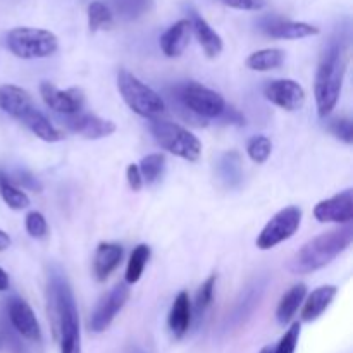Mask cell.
I'll list each match as a JSON object with an SVG mask.
<instances>
[{
    "label": "cell",
    "mask_w": 353,
    "mask_h": 353,
    "mask_svg": "<svg viewBox=\"0 0 353 353\" xmlns=\"http://www.w3.org/2000/svg\"><path fill=\"white\" fill-rule=\"evenodd\" d=\"M330 131L343 143H353V124L348 117H338V119L330 121Z\"/></svg>",
    "instance_id": "obj_35"
},
{
    "label": "cell",
    "mask_w": 353,
    "mask_h": 353,
    "mask_svg": "<svg viewBox=\"0 0 353 353\" xmlns=\"http://www.w3.org/2000/svg\"><path fill=\"white\" fill-rule=\"evenodd\" d=\"M64 126L72 133L79 134V137L86 138V140H100V138H107L112 133H116V123L110 119H103V117L95 116V114L88 112H78L72 116H64Z\"/></svg>",
    "instance_id": "obj_13"
},
{
    "label": "cell",
    "mask_w": 353,
    "mask_h": 353,
    "mask_svg": "<svg viewBox=\"0 0 353 353\" xmlns=\"http://www.w3.org/2000/svg\"><path fill=\"white\" fill-rule=\"evenodd\" d=\"M24 228H26V233L31 238H34V240H41L48 233L47 219L38 210H31V212L26 214V217H24Z\"/></svg>",
    "instance_id": "obj_33"
},
{
    "label": "cell",
    "mask_w": 353,
    "mask_h": 353,
    "mask_svg": "<svg viewBox=\"0 0 353 353\" xmlns=\"http://www.w3.org/2000/svg\"><path fill=\"white\" fill-rule=\"evenodd\" d=\"M124 257V248L119 243L112 241H102L97 247L95 257H93V274L97 281H105L117 268Z\"/></svg>",
    "instance_id": "obj_17"
},
{
    "label": "cell",
    "mask_w": 353,
    "mask_h": 353,
    "mask_svg": "<svg viewBox=\"0 0 353 353\" xmlns=\"http://www.w3.org/2000/svg\"><path fill=\"white\" fill-rule=\"evenodd\" d=\"M192 38V23L181 19L164 31L161 37V48L168 57H179L186 50Z\"/></svg>",
    "instance_id": "obj_19"
},
{
    "label": "cell",
    "mask_w": 353,
    "mask_h": 353,
    "mask_svg": "<svg viewBox=\"0 0 353 353\" xmlns=\"http://www.w3.org/2000/svg\"><path fill=\"white\" fill-rule=\"evenodd\" d=\"M21 123H23L34 137L47 141V143H55V141L64 140V133H62L61 130H57V128L50 123V119H48L41 110H38V107L31 110Z\"/></svg>",
    "instance_id": "obj_22"
},
{
    "label": "cell",
    "mask_w": 353,
    "mask_h": 353,
    "mask_svg": "<svg viewBox=\"0 0 353 353\" xmlns=\"http://www.w3.org/2000/svg\"><path fill=\"white\" fill-rule=\"evenodd\" d=\"M0 196L6 205L12 210H23L30 207V196L23 188L16 186L7 179V176H0Z\"/></svg>",
    "instance_id": "obj_26"
},
{
    "label": "cell",
    "mask_w": 353,
    "mask_h": 353,
    "mask_svg": "<svg viewBox=\"0 0 353 353\" xmlns=\"http://www.w3.org/2000/svg\"><path fill=\"white\" fill-rule=\"evenodd\" d=\"M34 102L30 93L24 88L16 85H2L0 86V109L7 116L14 117L21 123L31 110L34 109Z\"/></svg>",
    "instance_id": "obj_15"
},
{
    "label": "cell",
    "mask_w": 353,
    "mask_h": 353,
    "mask_svg": "<svg viewBox=\"0 0 353 353\" xmlns=\"http://www.w3.org/2000/svg\"><path fill=\"white\" fill-rule=\"evenodd\" d=\"M9 285H10L9 274H7V272L0 268V292H6V290H9Z\"/></svg>",
    "instance_id": "obj_40"
},
{
    "label": "cell",
    "mask_w": 353,
    "mask_h": 353,
    "mask_svg": "<svg viewBox=\"0 0 353 353\" xmlns=\"http://www.w3.org/2000/svg\"><path fill=\"white\" fill-rule=\"evenodd\" d=\"M264 97L286 112L300 110L305 103V90L295 79H272L264 86Z\"/></svg>",
    "instance_id": "obj_11"
},
{
    "label": "cell",
    "mask_w": 353,
    "mask_h": 353,
    "mask_svg": "<svg viewBox=\"0 0 353 353\" xmlns=\"http://www.w3.org/2000/svg\"><path fill=\"white\" fill-rule=\"evenodd\" d=\"M314 217L319 223H334V224H350L353 219V192L350 188L345 192L336 193L334 196L321 200L314 207Z\"/></svg>",
    "instance_id": "obj_14"
},
{
    "label": "cell",
    "mask_w": 353,
    "mask_h": 353,
    "mask_svg": "<svg viewBox=\"0 0 353 353\" xmlns=\"http://www.w3.org/2000/svg\"><path fill=\"white\" fill-rule=\"evenodd\" d=\"M130 286L126 283H119L114 286L99 303H97L95 310L92 312L88 321L90 331L93 333H103L110 327L117 314L124 309L126 302L130 300Z\"/></svg>",
    "instance_id": "obj_9"
},
{
    "label": "cell",
    "mask_w": 353,
    "mask_h": 353,
    "mask_svg": "<svg viewBox=\"0 0 353 353\" xmlns=\"http://www.w3.org/2000/svg\"><path fill=\"white\" fill-rule=\"evenodd\" d=\"M216 281H217V276L212 274L205 279L202 286L199 288L195 296V302H193V309L195 310L196 316H202L207 309L210 307L214 300V292H216Z\"/></svg>",
    "instance_id": "obj_31"
},
{
    "label": "cell",
    "mask_w": 353,
    "mask_h": 353,
    "mask_svg": "<svg viewBox=\"0 0 353 353\" xmlns=\"http://www.w3.org/2000/svg\"><path fill=\"white\" fill-rule=\"evenodd\" d=\"M88 16V28L92 33H97L100 30H110L114 24V14L105 3L92 2L86 9Z\"/></svg>",
    "instance_id": "obj_29"
},
{
    "label": "cell",
    "mask_w": 353,
    "mask_h": 353,
    "mask_svg": "<svg viewBox=\"0 0 353 353\" xmlns=\"http://www.w3.org/2000/svg\"><path fill=\"white\" fill-rule=\"evenodd\" d=\"M148 259H150V247L145 243L137 245L133 248L130 255V261H128L126 265V285L133 286L137 285L141 279L145 271V265H147Z\"/></svg>",
    "instance_id": "obj_25"
},
{
    "label": "cell",
    "mask_w": 353,
    "mask_h": 353,
    "mask_svg": "<svg viewBox=\"0 0 353 353\" xmlns=\"http://www.w3.org/2000/svg\"><path fill=\"white\" fill-rule=\"evenodd\" d=\"M190 23H192V34H195V38L199 40L200 47L203 48L207 57H217L224 47L223 38L219 37V33H216V30L203 17H200L199 14H193L190 17Z\"/></svg>",
    "instance_id": "obj_21"
},
{
    "label": "cell",
    "mask_w": 353,
    "mask_h": 353,
    "mask_svg": "<svg viewBox=\"0 0 353 353\" xmlns=\"http://www.w3.org/2000/svg\"><path fill=\"white\" fill-rule=\"evenodd\" d=\"M300 333H302V324L293 323L292 326L286 330V333L283 334L281 340H279L278 347L272 350V353H295L296 347H299Z\"/></svg>",
    "instance_id": "obj_34"
},
{
    "label": "cell",
    "mask_w": 353,
    "mask_h": 353,
    "mask_svg": "<svg viewBox=\"0 0 353 353\" xmlns=\"http://www.w3.org/2000/svg\"><path fill=\"white\" fill-rule=\"evenodd\" d=\"M48 302L54 317L55 334L61 353H81V330L78 307L68 279L61 272H52L48 281Z\"/></svg>",
    "instance_id": "obj_2"
},
{
    "label": "cell",
    "mask_w": 353,
    "mask_h": 353,
    "mask_svg": "<svg viewBox=\"0 0 353 353\" xmlns=\"http://www.w3.org/2000/svg\"><path fill=\"white\" fill-rule=\"evenodd\" d=\"M0 345H2V341H0Z\"/></svg>",
    "instance_id": "obj_43"
},
{
    "label": "cell",
    "mask_w": 353,
    "mask_h": 353,
    "mask_svg": "<svg viewBox=\"0 0 353 353\" xmlns=\"http://www.w3.org/2000/svg\"><path fill=\"white\" fill-rule=\"evenodd\" d=\"M126 179H128V186H130L133 192H140L143 188V178H141V172L138 169V164H130L126 168Z\"/></svg>",
    "instance_id": "obj_37"
},
{
    "label": "cell",
    "mask_w": 353,
    "mask_h": 353,
    "mask_svg": "<svg viewBox=\"0 0 353 353\" xmlns=\"http://www.w3.org/2000/svg\"><path fill=\"white\" fill-rule=\"evenodd\" d=\"M286 54L281 48H262L248 55L247 68L257 72H268L272 69L281 68L285 62Z\"/></svg>",
    "instance_id": "obj_24"
},
{
    "label": "cell",
    "mask_w": 353,
    "mask_h": 353,
    "mask_svg": "<svg viewBox=\"0 0 353 353\" xmlns=\"http://www.w3.org/2000/svg\"><path fill=\"white\" fill-rule=\"evenodd\" d=\"M307 296V286L303 283L292 286L288 292L285 293V296L279 302L278 309H276V319L281 326L292 323V319L295 317V314L299 312V309L302 307L303 300Z\"/></svg>",
    "instance_id": "obj_23"
},
{
    "label": "cell",
    "mask_w": 353,
    "mask_h": 353,
    "mask_svg": "<svg viewBox=\"0 0 353 353\" xmlns=\"http://www.w3.org/2000/svg\"><path fill=\"white\" fill-rule=\"evenodd\" d=\"M353 240V228L350 224L336 228L307 241L288 262V271L293 274H310L326 268L338 255L350 247Z\"/></svg>",
    "instance_id": "obj_3"
},
{
    "label": "cell",
    "mask_w": 353,
    "mask_h": 353,
    "mask_svg": "<svg viewBox=\"0 0 353 353\" xmlns=\"http://www.w3.org/2000/svg\"><path fill=\"white\" fill-rule=\"evenodd\" d=\"M219 176L228 186L240 185L243 171H241V157L238 152H228L223 155L219 161Z\"/></svg>",
    "instance_id": "obj_28"
},
{
    "label": "cell",
    "mask_w": 353,
    "mask_h": 353,
    "mask_svg": "<svg viewBox=\"0 0 353 353\" xmlns=\"http://www.w3.org/2000/svg\"><path fill=\"white\" fill-rule=\"evenodd\" d=\"M9 247H10L9 234H7L3 230H0V252L7 250V248H9Z\"/></svg>",
    "instance_id": "obj_41"
},
{
    "label": "cell",
    "mask_w": 353,
    "mask_h": 353,
    "mask_svg": "<svg viewBox=\"0 0 353 353\" xmlns=\"http://www.w3.org/2000/svg\"><path fill=\"white\" fill-rule=\"evenodd\" d=\"M348 65V48L343 38H334L321 54L314 79V97L319 117H327L336 107L343 90Z\"/></svg>",
    "instance_id": "obj_1"
},
{
    "label": "cell",
    "mask_w": 353,
    "mask_h": 353,
    "mask_svg": "<svg viewBox=\"0 0 353 353\" xmlns=\"http://www.w3.org/2000/svg\"><path fill=\"white\" fill-rule=\"evenodd\" d=\"M7 48L16 57L31 61V59L50 57L57 52L59 40L52 31L41 28L19 26L7 33Z\"/></svg>",
    "instance_id": "obj_7"
},
{
    "label": "cell",
    "mask_w": 353,
    "mask_h": 353,
    "mask_svg": "<svg viewBox=\"0 0 353 353\" xmlns=\"http://www.w3.org/2000/svg\"><path fill=\"white\" fill-rule=\"evenodd\" d=\"M152 7V0H116V9L121 17L126 21L143 16Z\"/></svg>",
    "instance_id": "obj_32"
},
{
    "label": "cell",
    "mask_w": 353,
    "mask_h": 353,
    "mask_svg": "<svg viewBox=\"0 0 353 353\" xmlns=\"http://www.w3.org/2000/svg\"><path fill=\"white\" fill-rule=\"evenodd\" d=\"M228 7L240 10H261L265 7V0H223Z\"/></svg>",
    "instance_id": "obj_38"
},
{
    "label": "cell",
    "mask_w": 353,
    "mask_h": 353,
    "mask_svg": "<svg viewBox=\"0 0 353 353\" xmlns=\"http://www.w3.org/2000/svg\"><path fill=\"white\" fill-rule=\"evenodd\" d=\"M336 295L338 288L333 285L319 286V288L314 290L309 296H305V300L302 303V314H300L302 323H314V321L319 319L330 309V305L333 303Z\"/></svg>",
    "instance_id": "obj_18"
},
{
    "label": "cell",
    "mask_w": 353,
    "mask_h": 353,
    "mask_svg": "<svg viewBox=\"0 0 353 353\" xmlns=\"http://www.w3.org/2000/svg\"><path fill=\"white\" fill-rule=\"evenodd\" d=\"M7 316H9L12 330L21 338L28 341H34V343L41 340L40 323H38L30 303L24 302L23 299H17V296L7 300Z\"/></svg>",
    "instance_id": "obj_12"
},
{
    "label": "cell",
    "mask_w": 353,
    "mask_h": 353,
    "mask_svg": "<svg viewBox=\"0 0 353 353\" xmlns=\"http://www.w3.org/2000/svg\"><path fill=\"white\" fill-rule=\"evenodd\" d=\"M259 353H272V348L271 347H264Z\"/></svg>",
    "instance_id": "obj_42"
},
{
    "label": "cell",
    "mask_w": 353,
    "mask_h": 353,
    "mask_svg": "<svg viewBox=\"0 0 353 353\" xmlns=\"http://www.w3.org/2000/svg\"><path fill=\"white\" fill-rule=\"evenodd\" d=\"M40 95L43 99L45 105L62 117L81 112L83 105H85V95H83L81 90H61L50 81L40 83Z\"/></svg>",
    "instance_id": "obj_10"
},
{
    "label": "cell",
    "mask_w": 353,
    "mask_h": 353,
    "mask_svg": "<svg viewBox=\"0 0 353 353\" xmlns=\"http://www.w3.org/2000/svg\"><path fill=\"white\" fill-rule=\"evenodd\" d=\"M302 209L296 205H288L276 212L257 236L255 243H257L259 250H271V248L281 245L283 241L290 240L299 231L300 224H302Z\"/></svg>",
    "instance_id": "obj_8"
},
{
    "label": "cell",
    "mask_w": 353,
    "mask_h": 353,
    "mask_svg": "<svg viewBox=\"0 0 353 353\" xmlns=\"http://www.w3.org/2000/svg\"><path fill=\"white\" fill-rule=\"evenodd\" d=\"M272 152V141L271 138L264 137V134H257L252 137L247 143V155L250 157L252 162L255 164H264L268 159L271 157Z\"/></svg>",
    "instance_id": "obj_30"
},
{
    "label": "cell",
    "mask_w": 353,
    "mask_h": 353,
    "mask_svg": "<svg viewBox=\"0 0 353 353\" xmlns=\"http://www.w3.org/2000/svg\"><path fill=\"white\" fill-rule=\"evenodd\" d=\"M217 119L223 121V123H226V124H234V126H245V116H243V114H241L238 109H234V107H230V105H226L224 112L221 114Z\"/></svg>",
    "instance_id": "obj_39"
},
{
    "label": "cell",
    "mask_w": 353,
    "mask_h": 353,
    "mask_svg": "<svg viewBox=\"0 0 353 353\" xmlns=\"http://www.w3.org/2000/svg\"><path fill=\"white\" fill-rule=\"evenodd\" d=\"M262 30L268 37L276 38V40H300V38L319 34V28L317 26L288 19H271L262 26Z\"/></svg>",
    "instance_id": "obj_16"
},
{
    "label": "cell",
    "mask_w": 353,
    "mask_h": 353,
    "mask_svg": "<svg viewBox=\"0 0 353 353\" xmlns=\"http://www.w3.org/2000/svg\"><path fill=\"white\" fill-rule=\"evenodd\" d=\"M117 90L124 103L145 119H159L165 112L164 99L126 69L117 72Z\"/></svg>",
    "instance_id": "obj_5"
},
{
    "label": "cell",
    "mask_w": 353,
    "mask_h": 353,
    "mask_svg": "<svg viewBox=\"0 0 353 353\" xmlns=\"http://www.w3.org/2000/svg\"><path fill=\"white\" fill-rule=\"evenodd\" d=\"M150 131L155 141L169 154L188 162H196L202 155V143L199 138L183 128L181 124L165 119H152Z\"/></svg>",
    "instance_id": "obj_6"
},
{
    "label": "cell",
    "mask_w": 353,
    "mask_h": 353,
    "mask_svg": "<svg viewBox=\"0 0 353 353\" xmlns=\"http://www.w3.org/2000/svg\"><path fill=\"white\" fill-rule=\"evenodd\" d=\"M9 179L10 183H14V185L16 186H23V190L24 188H31V190H37V192H40L41 190V186H40V183L37 181V178H33V176L31 174H28V172H16V174H14V178H7Z\"/></svg>",
    "instance_id": "obj_36"
},
{
    "label": "cell",
    "mask_w": 353,
    "mask_h": 353,
    "mask_svg": "<svg viewBox=\"0 0 353 353\" xmlns=\"http://www.w3.org/2000/svg\"><path fill=\"white\" fill-rule=\"evenodd\" d=\"M192 302H190L188 292H179L172 302L171 310H169L168 326L171 330L172 336L183 338L188 333L192 326Z\"/></svg>",
    "instance_id": "obj_20"
},
{
    "label": "cell",
    "mask_w": 353,
    "mask_h": 353,
    "mask_svg": "<svg viewBox=\"0 0 353 353\" xmlns=\"http://www.w3.org/2000/svg\"><path fill=\"white\" fill-rule=\"evenodd\" d=\"M138 169L141 172V178L143 183H147L148 186L155 185L157 181H161V178L164 176L165 171V155L164 154H148L138 164Z\"/></svg>",
    "instance_id": "obj_27"
},
{
    "label": "cell",
    "mask_w": 353,
    "mask_h": 353,
    "mask_svg": "<svg viewBox=\"0 0 353 353\" xmlns=\"http://www.w3.org/2000/svg\"><path fill=\"white\" fill-rule=\"evenodd\" d=\"M176 103L181 109L186 110V116L193 119V123L200 124L205 119H217L226 109V100L216 90H210L207 86L195 81L181 83L172 92Z\"/></svg>",
    "instance_id": "obj_4"
}]
</instances>
